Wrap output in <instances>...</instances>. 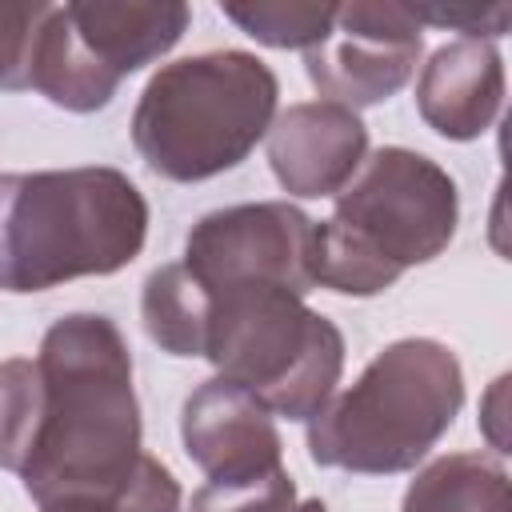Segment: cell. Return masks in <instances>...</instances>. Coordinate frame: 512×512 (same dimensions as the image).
<instances>
[{
    "mask_svg": "<svg viewBox=\"0 0 512 512\" xmlns=\"http://www.w3.org/2000/svg\"><path fill=\"white\" fill-rule=\"evenodd\" d=\"M144 460L132 356L96 312L56 320L36 360L0 364V468L44 504L112 500Z\"/></svg>",
    "mask_w": 512,
    "mask_h": 512,
    "instance_id": "1",
    "label": "cell"
},
{
    "mask_svg": "<svg viewBox=\"0 0 512 512\" xmlns=\"http://www.w3.org/2000/svg\"><path fill=\"white\" fill-rule=\"evenodd\" d=\"M148 204L116 168L12 172L0 180V288L44 292L132 264Z\"/></svg>",
    "mask_w": 512,
    "mask_h": 512,
    "instance_id": "2",
    "label": "cell"
},
{
    "mask_svg": "<svg viewBox=\"0 0 512 512\" xmlns=\"http://www.w3.org/2000/svg\"><path fill=\"white\" fill-rule=\"evenodd\" d=\"M456 220L460 196L436 160L412 148H380L340 188L332 220L316 224V284L376 296L404 268L440 256Z\"/></svg>",
    "mask_w": 512,
    "mask_h": 512,
    "instance_id": "3",
    "label": "cell"
},
{
    "mask_svg": "<svg viewBox=\"0 0 512 512\" xmlns=\"http://www.w3.org/2000/svg\"><path fill=\"white\" fill-rule=\"evenodd\" d=\"M464 404V372L440 340H396L372 356L360 380L308 424V456L344 472H408L452 428Z\"/></svg>",
    "mask_w": 512,
    "mask_h": 512,
    "instance_id": "4",
    "label": "cell"
},
{
    "mask_svg": "<svg viewBox=\"0 0 512 512\" xmlns=\"http://www.w3.org/2000/svg\"><path fill=\"white\" fill-rule=\"evenodd\" d=\"M276 76L252 52H200L164 64L132 112V144L164 180L236 168L272 128Z\"/></svg>",
    "mask_w": 512,
    "mask_h": 512,
    "instance_id": "5",
    "label": "cell"
},
{
    "mask_svg": "<svg viewBox=\"0 0 512 512\" xmlns=\"http://www.w3.org/2000/svg\"><path fill=\"white\" fill-rule=\"evenodd\" d=\"M204 360L268 412L288 420H312L328 400L344 368L340 328L304 308L276 284L208 288Z\"/></svg>",
    "mask_w": 512,
    "mask_h": 512,
    "instance_id": "6",
    "label": "cell"
},
{
    "mask_svg": "<svg viewBox=\"0 0 512 512\" xmlns=\"http://www.w3.org/2000/svg\"><path fill=\"white\" fill-rule=\"evenodd\" d=\"M180 0H80L56 4L36 28L28 88L68 112L104 108L120 80L164 56L188 28Z\"/></svg>",
    "mask_w": 512,
    "mask_h": 512,
    "instance_id": "7",
    "label": "cell"
},
{
    "mask_svg": "<svg viewBox=\"0 0 512 512\" xmlns=\"http://www.w3.org/2000/svg\"><path fill=\"white\" fill-rule=\"evenodd\" d=\"M204 288L276 284L292 296L316 288V224L284 204H236L192 224L180 260Z\"/></svg>",
    "mask_w": 512,
    "mask_h": 512,
    "instance_id": "8",
    "label": "cell"
},
{
    "mask_svg": "<svg viewBox=\"0 0 512 512\" xmlns=\"http://www.w3.org/2000/svg\"><path fill=\"white\" fill-rule=\"evenodd\" d=\"M424 48V24L408 4H336L320 44L304 52L308 80L328 104L368 108L408 84Z\"/></svg>",
    "mask_w": 512,
    "mask_h": 512,
    "instance_id": "9",
    "label": "cell"
},
{
    "mask_svg": "<svg viewBox=\"0 0 512 512\" xmlns=\"http://www.w3.org/2000/svg\"><path fill=\"white\" fill-rule=\"evenodd\" d=\"M180 436L208 480H252L284 468L272 412L224 376L204 380L184 400Z\"/></svg>",
    "mask_w": 512,
    "mask_h": 512,
    "instance_id": "10",
    "label": "cell"
},
{
    "mask_svg": "<svg viewBox=\"0 0 512 512\" xmlns=\"http://www.w3.org/2000/svg\"><path fill=\"white\" fill-rule=\"evenodd\" d=\"M368 152V128L356 112L312 100L292 104L268 128V164L284 192L292 196H332L340 192Z\"/></svg>",
    "mask_w": 512,
    "mask_h": 512,
    "instance_id": "11",
    "label": "cell"
},
{
    "mask_svg": "<svg viewBox=\"0 0 512 512\" xmlns=\"http://www.w3.org/2000/svg\"><path fill=\"white\" fill-rule=\"evenodd\" d=\"M504 64L488 40H452L432 52L416 84V108L448 140H476L500 112Z\"/></svg>",
    "mask_w": 512,
    "mask_h": 512,
    "instance_id": "12",
    "label": "cell"
},
{
    "mask_svg": "<svg viewBox=\"0 0 512 512\" xmlns=\"http://www.w3.org/2000/svg\"><path fill=\"white\" fill-rule=\"evenodd\" d=\"M400 512H512L508 476L480 452H448L416 472Z\"/></svg>",
    "mask_w": 512,
    "mask_h": 512,
    "instance_id": "13",
    "label": "cell"
},
{
    "mask_svg": "<svg viewBox=\"0 0 512 512\" xmlns=\"http://www.w3.org/2000/svg\"><path fill=\"white\" fill-rule=\"evenodd\" d=\"M144 332L172 356H200L204 352V320H208V288L176 260L156 268L144 280L140 296Z\"/></svg>",
    "mask_w": 512,
    "mask_h": 512,
    "instance_id": "14",
    "label": "cell"
},
{
    "mask_svg": "<svg viewBox=\"0 0 512 512\" xmlns=\"http://www.w3.org/2000/svg\"><path fill=\"white\" fill-rule=\"evenodd\" d=\"M220 12L240 24L252 40L268 48H312L332 24L336 4H304V0H252V4H220Z\"/></svg>",
    "mask_w": 512,
    "mask_h": 512,
    "instance_id": "15",
    "label": "cell"
},
{
    "mask_svg": "<svg viewBox=\"0 0 512 512\" xmlns=\"http://www.w3.org/2000/svg\"><path fill=\"white\" fill-rule=\"evenodd\" d=\"M292 508H296V484L280 468L252 480H204L188 512H292Z\"/></svg>",
    "mask_w": 512,
    "mask_h": 512,
    "instance_id": "16",
    "label": "cell"
},
{
    "mask_svg": "<svg viewBox=\"0 0 512 512\" xmlns=\"http://www.w3.org/2000/svg\"><path fill=\"white\" fill-rule=\"evenodd\" d=\"M40 512H180V484L176 476L144 452L132 484L112 496V500H64V504H44Z\"/></svg>",
    "mask_w": 512,
    "mask_h": 512,
    "instance_id": "17",
    "label": "cell"
},
{
    "mask_svg": "<svg viewBox=\"0 0 512 512\" xmlns=\"http://www.w3.org/2000/svg\"><path fill=\"white\" fill-rule=\"evenodd\" d=\"M52 4H40V0H0V88L16 92V88H28V60H32V40H36V28L40 20L48 16Z\"/></svg>",
    "mask_w": 512,
    "mask_h": 512,
    "instance_id": "18",
    "label": "cell"
},
{
    "mask_svg": "<svg viewBox=\"0 0 512 512\" xmlns=\"http://www.w3.org/2000/svg\"><path fill=\"white\" fill-rule=\"evenodd\" d=\"M412 16L420 24H440V28H460L468 32V40H480L484 36H500L512 20V4L508 0H496V4H408Z\"/></svg>",
    "mask_w": 512,
    "mask_h": 512,
    "instance_id": "19",
    "label": "cell"
},
{
    "mask_svg": "<svg viewBox=\"0 0 512 512\" xmlns=\"http://www.w3.org/2000/svg\"><path fill=\"white\" fill-rule=\"evenodd\" d=\"M292 512H328V508H324L320 500H304V504H296Z\"/></svg>",
    "mask_w": 512,
    "mask_h": 512,
    "instance_id": "20",
    "label": "cell"
}]
</instances>
